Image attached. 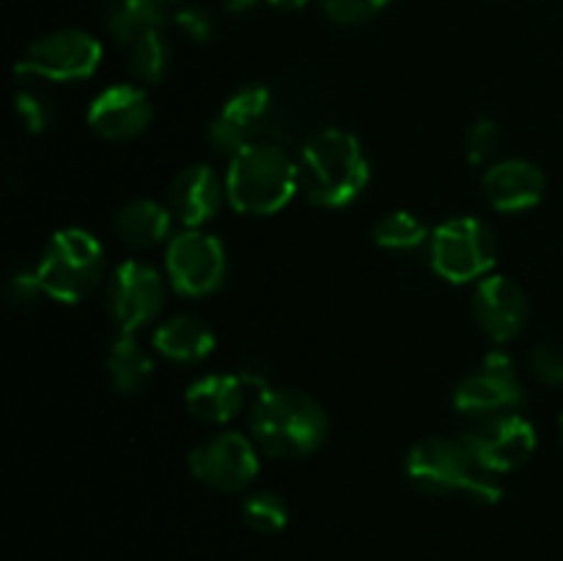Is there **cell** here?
Returning a JSON list of instances; mask_svg holds the SVG:
<instances>
[{"label":"cell","mask_w":563,"mask_h":561,"mask_svg":"<svg viewBox=\"0 0 563 561\" xmlns=\"http://www.w3.org/2000/svg\"><path fill=\"white\" fill-rule=\"evenodd\" d=\"M269 6H273V9H284V11H297V9H302V6L308 3V0H267Z\"/></svg>","instance_id":"cell-33"},{"label":"cell","mask_w":563,"mask_h":561,"mask_svg":"<svg viewBox=\"0 0 563 561\" xmlns=\"http://www.w3.org/2000/svg\"><path fill=\"white\" fill-rule=\"evenodd\" d=\"M14 108H16V116H20L22 127H25L27 132H33V135L47 132L49 127H53L55 105L53 99H49L44 91H38V88H20L14 97Z\"/></svg>","instance_id":"cell-26"},{"label":"cell","mask_w":563,"mask_h":561,"mask_svg":"<svg viewBox=\"0 0 563 561\" xmlns=\"http://www.w3.org/2000/svg\"><path fill=\"white\" fill-rule=\"evenodd\" d=\"M102 44L80 28H60L38 36L16 64V75L36 80L75 82L86 80L99 69Z\"/></svg>","instance_id":"cell-8"},{"label":"cell","mask_w":563,"mask_h":561,"mask_svg":"<svg viewBox=\"0 0 563 561\" xmlns=\"http://www.w3.org/2000/svg\"><path fill=\"white\" fill-rule=\"evenodd\" d=\"M473 319L478 328L495 341V344H509L531 317V306H528V295L517 280L509 275H484L476 284L471 297Z\"/></svg>","instance_id":"cell-13"},{"label":"cell","mask_w":563,"mask_h":561,"mask_svg":"<svg viewBox=\"0 0 563 561\" xmlns=\"http://www.w3.org/2000/svg\"><path fill=\"white\" fill-rule=\"evenodd\" d=\"M432 270L449 284H478L498 262V240L484 220L460 215L432 231L429 240Z\"/></svg>","instance_id":"cell-6"},{"label":"cell","mask_w":563,"mask_h":561,"mask_svg":"<svg viewBox=\"0 0 563 561\" xmlns=\"http://www.w3.org/2000/svg\"><path fill=\"white\" fill-rule=\"evenodd\" d=\"M429 240H432V231L427 229V223L418 215L407 212V209L383 215L377 226H374V242L385 248V251L407 253L421 245H429Z\"/></svg>","instance_id":"cell-23"},{"label":"cell","mask_w":563,"mask_h":561,"mask_svg":"<svg viewBox=\"0 0 563 561\" xmlns=\"http://www.w3.org/2000/svg\"><path fill=\"white\" fill-rule=\"evenodd\" d=\"M225 201V179L212 165H187L168 187V209L185 229H201Z\"/></svg>","instance_id":"cell-18"},{"label":"cell","mask_w":563,"mask_h":561,"mask_svg":"<svg viewBox=\"0 0 563 561\" xmlns=\"http://www.w3.org/2000/svg\"><path fill=\"white\" fill-rule=\"evenodd\" d=\"M478 462L495 476L517 471L537 451V427L520 410L478 418L460 435Z\"/></svg>","instance_id":"cell-10"},{"label":"cell","mask_w":563,"mask_h":561,"mask_svg":"<svg viewBox=\"0 0 563 561\" xmlns=\"http://www.w3.org/2000/svg\"><path fill=\"white\" fill-rule=\"evenodd\" d=\"M165 275L137 258H126L110 275L108 308L119 324V333H137L163 314L168 300Z\"/></svg>","instance_id":"cell-12"},{"label":"cell","mask_w":563,"mask_h":561,"mask_svg":"<svg viewBox=\"0 0 563 561\" xmlns=\"http://www.w3.org/2000/svg\"><path fill=\"white\" fill-rule=\"evenodd\" d=\"M300 193L319 209H344L361 198L372 179L366 148L341 127H324L302 143L297 154Z\"/></svg>","instance_id":"cell-1"},{"label":"cell","mask_w":563,"mask_h":561,"mask_svg":"<svg viewBox=\"0 0 563 561\" xmlns=\"http://www.w3.org/2000/svg\"><path fill=\"white\" fill-rule=\"evenodd\" d=\"M130 69L137 82H159L170 69V44L163 31L146 33L130 47Z\"/></svg>","instance_id":"cell-24"},{"label":"cell","mask_w":563,"mask_h":561,"mask_svg":"<svg viewBox=\"0 0 563 561\" xmlns=\"http://www.w3.org/2000/svg\"><path fill=\"white\" fill-rule=\"evenodd\" d=\"M504 141V132L495 124L493 119H478L473 121L471 130L465 135V154L473 165H484L495 157V152L500 148Z\"/></svg>","instance_id":"cell-27"},{"label":"cell","mask_w":563,"mask_h":561,"mask_svg":"<svg viewBox=\"0 0 563 561\" xmlns=\"http://www.w3.org/2000/svg\"><path fill=\"white\" fill-rule=\"evenodd\" d=\"M548 190V176L537 163L522 157L498 160L484 174V196L498 212L515 215L539 207Z\"/></svg>","instance_id":"cell-17"},{"label":"cell","mask_w":563,"mask_h":561,"mask_svg":"<svg viewBox=\"0 0 563 561\" xmlns=\"http://www.w3.org/2000/svg\"><path fill=\"white\" fill-rule=\"evenodd\" d=\"M165 6H176V3H181V0H163Z\"/></svg>","instance_id":"cell-35"},{"label":"cell","mask_w":563,"mask_h":561,"mask_svg":"<svg viewBox=\"0 0 563 561\" xmlns=\"http://www.w3.org/2000/svg\"><path fill=\"white\" fill-rule=\"evenodd\" d=\"M258 0H223V9L229 11V14H242V11L253 9Z\"/></svg>","instance_id":"cell-32"},{"label":"cell","mask_w":563,"mask_h":561,"mask_svg":"<svg viewBox=\"0 0 563 561\" xmlns=\"http://www.w3.org/2000/svg\"><path fill=\"white\" fill-rule=\"evenodd\" d=\"M300 193L297 160L278 143L253 141L229 160L225 198L242 215H275Z\"/></svg>","instance_id":"cell-4"},{"label":"cell","mask_w":563,"mask_h":561,"mask_svg":"<svg viewBox=\"0 0 563 561\" xmlns=\"http://www.w3.org/2000/svg\"><path fill=\"white\" fill-rule=\"evenodd\" d=\"M559 432H561V443H563V413H561V421H559Z\"/></svg>","instance_id":"cell-34"},{"label":"cell","mask_w":563,"mask_h":561,"mask_svg":"<svg viewBox=\"0 0 563 561\" xmlns=\"http://www.w3.org/2000/svg\"><path fill=\"white\" fill-rule=\"evenodd\" d=\"M229 253L214 234L185 229L165 248V278L181 297H209L225 284Z\"/></svg>","instance_id":"cell-7"},{"label":"cell","mask_w":563,"mask_h":561,"mask_svg":"<svg viewBox=\"0 0 563 561\" xmlns=\"http://www.w3.org/2000/svg\"><path fill=\"white\" fill-rule=\"evenodd\" d=\"M163 0H115L108 11V31L119 44H132L146 33L163 31L165 25Z\"/></svg>","instance_id":"cell-22"},{"label":"cell","mask_w":563,"mask_h":561,"mask_svg":"<svg viewBox=\"0 0 563 561\" xmlns=\"http://www.w3.org/2000/svg\"><path fill=\"white\" fill-rule=\"evenodd\" d=\"M110 383L119 394H137L154 377V358L135 339V333H119L108 352Z\"/></svg>","instance_id":"cell-21"},{"label":"cell","mask_w":563,"mask_h":561,"mask_svg":"<svg viewBox=\"0 0 563 561\" xmlns=\"http://www.w3.org/2000/svg\"><path fill=\"white\" fill-rule=\"evenodd\" d=\"M86 119L88 127L104 141H135L152 124L154 105L146 88L135 86V82H119L93 97Z\"/></svg>","instance_id":"cell-14"},{"label":"cell","mask_w":563,"mask_h":561,"mask_svg":"<svg viewBox=\"0 0 563 561\" xmlns=\"http://www.w3.org/2000/svg\"><path fill=\"white\" fill-rule=\"evenodd\" d=\"M267 380L251 372H212L190 383L185 394V405L198 421L229 424L247 407L251 391H267Z\"/></svg>","instance_id":"cell-16"},{"label":"cell","mask_w":563,"mask_h":561,"mask_svg":"<svg viewBox=\"0 0 563 561\" xmlns=\"http://www.w3.org/2000/svg\"><path fill=\"white\" fill-rule=\"evenodd\" d=\"M533 374L542 380L544 385L563 388V350L555 344H539L531 355Z\"/></svg>","instance_id":"cell-30"},{"label":"cell","mask_w":563,"mask_h":561,"mask_svg":"<svg viewBox=\"0 0 563 561\" xmlns=\"http://www.w3.org/2000/svg\"><path fill=\"white\" fill-rule=\"evenodd\" d=\"M242 520L256 534H278L289 522V506L275 490H256L242 501Z\"/></svg>","instance_id":"cell-25"},{"label":"cell","mask_w":563,"mask_h":561,"mask_svg":"<svg viewBox=\"0 0 563 561\" xmlns=\"http://www.w3.org/2000/svg\"><path fill=\"white\" fill-rule=\"evenodd\" d=\"M405 473L418 493L432 498L465 495L478 506H495L504 495L500 476L489 473L462 438H445V435L421 438L407 451Z\"/></svg>","instance_id":"cell-3"},{"label":"cell","mask_w":563,"mask_h":561,"mask_svg":"<svg viewBox=\"0 0 563 561\" xmlns=\"http://www.w3.org/2000/svg\"><path fill=\"white\" fill-rule=\"evenodd\" d=\"M174 212L154 198H135L115 212L113 231L132 248H157L174 240Z\"/></svg>","instance_id":"cell-20"},{"label":"cell","mask_w":563,"mask_h":561,"mask_svg":"<svg viewBox=\"0 0 563 561\" xmlns=\"http://www.w3.org/2000/svg\"><path fill=\"white\" fill-rule=\"evenodd\" d=\"M154 352L165 361L192 366L214 352V330L192 314H176L154 330Z\"/></svg>","instance_id":"cell-19"},{"label":"cell","mask_w":563,"mask_h":561,"mask_svg":"<svg viewBox=\"0 0 563 561\" xmlns=\"http://www.w3.org/2000/svg\"><path fill=\"white\" fill-rule=\"evenodd\" d=\"M269 108H273V91L258 82L231 94L223 110L207 127V143L212 146V152L229 160L240 154L247 143L256 141L253 135H256L258 124L267 119Z\"/></svg>","instance_id":"cell-15"},{"label":"cell","mask_w":563,"mask_h":561,"mask_svg":"<svg viewBox=\"0 0 563 561\" xmlns=\"http://www.w3.org/2000/svg\"><path fill=\"white\" fill-rule=\"evenodd\" d=\"M390 0H319L324 14L335 25H363L374 20Z\"/></svg>","instance_id":"cell-28"},{"label":"cell","mask_w":563,"mask_h":561,"mask_svg":"<svg viewBox=\"0 0 563 561\" xmlns=\"http://www.w3.org/2000/svg\"><path fill=\"white\" fill-rule=\"evenodd\" d=\"M174 22L187 38H192V42H201V44L212 42L214 31H218V28H214V16L209 14L203 6H181V9L176 11Z\"/></svg>","instance_id":"cell-29"},{"label":"cell","mask_w":563,"mask_h":561,"mask_svg":"<svg viewBox=\"0 0 563 561\" xmlns=\"http://www.w3.org/2000/svg\"><path fill=\"white\" fill-rule=\"evenodd\" d=\"M247 429L258 451L275 460H306L330 435L322 402L300 388H267L253 399Z\"/></svg>","instance_id":"cell-2"},{"label":"cell","mask_w":563,"mask_h":561,"mask_svg":"<svg viewBox=\"0 0 563 561\" xmlns=\"http://www.w3.org/2000/svg\"><path fill=\"white\" fill-rule=\"evenodd\" d=\"M451 402H454V410L471 421L520 410L526 402V391H522L515 358L506 350L487 352L482 366L456 385Z\"/></svg>","instance_id":"cell-11"},{"label":"cell","mask_w":563,"mask_h":561,"mask_svg":"<svg viewBox=\"0 0 563 561\" xmlns=\"http://www.w3.org/2000/svg\"><path fill=\"white\" fill-rule=\"evenodd\" d=\"M258 446L251 435L218 432L196 446L187 457L192 479L220 493H242L262 471Z\"/></svg>","instance_id":"cell-9"},{"label":"cell","mask_w":563,"mask_h":561,"mask_svg":"<svg viewBox=\"0 0 563 561\" xmlns=\"http://www.w3.org/2000/svg\"><path fill=\"white\" fill-rule=\"evenodd\" d=\"M38 295H44V289H42V284H38L36 270H31V273H16L14 278L9 280V302H11V306H16V308L33 306Z\"/></svg>","instance_id":"cell-31"},{"label":"cell","mask_w":563,"mask_h":561,"mask_svg":"<svg viewBox=\"0 0 563 561\" xmlns=\"http://www.w3.org/2000/svg\"><path fill=\"white\" fill-rule=\"evenodd\" d=\"M104 273H108V262H104L102 242L91 231L77 229V226L55 231L44 248L42 262L36 264L44 295L66 306L91 297L102 284Z\"/></svg>","instance_id":"cell-5"}]
</instances>
